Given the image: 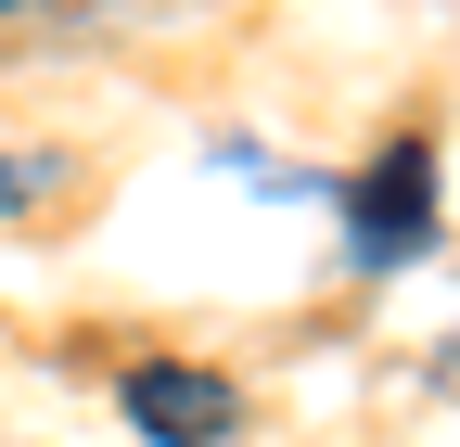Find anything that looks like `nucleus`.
I'll return each mask as SVG.
<instances>
[{"label": "nucleus", "instance_id": "obj_1", "mask_svg": "<svg viewBox=\"0 0 460 447\" xmlns=\"http://www.w3.org/2000/svg\"><path fill=\"white\" fill-rule=\"evenodd\" d=\"M115 397H128V422L166 434V447H217V434H230V383H217V371H180V358H141Z\"/></svg>", "mask_w": 460, "mask_h": 447}, {"label": "nucleus", "instance_id": "obj_2", "mask_svg": "<svg viewBox=\"0 0 460 447\" xmlns=\"http://www.w3.org/2000/svg\"><path fill=\"white\" fill-rule=\"evenodd\" d=\"M410 205H422V153H396V166H384V192H371V231H384V243H410Z\"/></svg>", "mask_w": 460, "mask_h": 447}]
</instances>
